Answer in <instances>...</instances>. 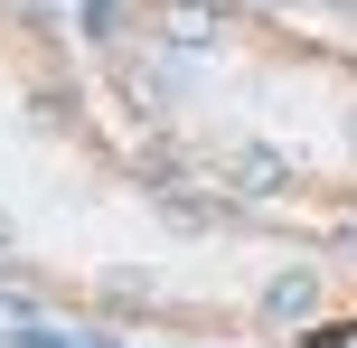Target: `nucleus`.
<instances>
[{
  "label": "nucleus",
  "mask_w": 357,
  "mask_h": 348,
  "mask_svg": "<svg viewBox=\"0 0 357 348\" xmlns=\"http://www.w3.org/2000/svg\"><path fill=\"white\" fill-rule=\"evenodd\" d=\"M264 311H273V320H310V311H320V282H310V273H282V282L264 292Z\"/></svg>",
  "instance_id": "1"
},
{
  "label": "nucleus",
  "mask_w": 357,
  "mask_h": 348,
  "mask_svg": "<svg viewBox=\"0 0 357 348\" xmlns=\"http://www.w3.org/2000/svg\"><path fill=\"white\" fill-rule=\"evenodd\" d=\"M235 179H245V188H273V179H282V160H273V151H235Z\"/></svg>",
  "instance_id": "2"
},
{
  "label": "nucleus",
  "mask_w": 357,
  "mask_h": 348,
  "mask_svg": "<svg viewBox=\"0 0 357 348\" xmlns=\"http://www.w3.org/2000/svg\"><path fill=\"white\" fill-rule=\"evenodd\" d=\"M19 348H75L66 330H47V320H29V330H19Z\"/></svg>",
  "instance_id": "3"
}]
</instances>
